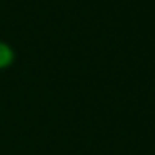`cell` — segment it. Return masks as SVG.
Masks as SVG:
<instances>
[{"instance_id":"1","label":"cell","mask_w":155,"mask_h":155,"mask_svg":"<svg viewBox=\"0 0 155 155\" xmlns=\"http://www.w3.org/2000/svg\"><path fill=\"white\" fill-rule=\"evenodd\" d=\"M9 60H11V49L4 42H0V66H6Z\"/></svg>"}]
</instances>
